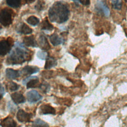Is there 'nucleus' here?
Masks as SVG:
<instances>
[{"instance_id": "12", "label": "nucleus", "mask_w": 127, "mask_h": 127, "mask_svg": "<svg viewBox=\"0 0 127 127\" xmlns=\"http://www.w3.org/2000/svg\"><path fill=\"white\" fill-rule=\"evenodd\" d=\"M11 98L16 104L23 103L25 102V98L23 95L18 92H14L11 94Z\"/></svg>"}, {"instance_id": "23", "label": "nucleus", "mask_w": 127, "mask_h": 127, "mask_svg": "<svg viewBox=\"0 0 127 127\" xmlns=\"http://www.w3.org/2000/svg\"><path fill=\"white\" fill-rule=\"evenodd\" d=\"M20 32L24 34H29L32 32V29L30 28L27 25L23 24L21 28Z\"/></svg>"}, {"instance_id": "18", "label": "nucleus", "mask_w": 127, "mask_h": 127, "mask_svg": "<svg viewBox=\"0 0 127 127\" xmlns=\"http://www.w3.org/2000/svg\"><path fill=\"white\" fill-rule=\"evenodd\" d=\"M32 127H49V126L45 121L40 119H37L32 123Z\"/></svg>"}, {"instance_id": "26", "label": "nucleus", "mask_w": 127, "mask_h": 127, "mask_svg": "<svg viewBox=\"0 0 127 127\" xmlns=\"http://www.w3.org/2000/svg\"><path fill=\"white\" fill-rule=\"evenodd\" d=\"M37 57L42 60H44L47 57V53L46 52H41L39 51L38 53H37Z\"/></svg>"}, {"instance_id": "24", "label": "nucleus", "mask_w": 127, "mask_h": 127, "mask_svg": "<svg viewBox=\"0 0 127 127\" xmlns=\"http://www.w3.org/2000/svg\"><path fill=\"white\" fill-rule=\"evenodd\" d=\"M19 85L14 82H10L8 83V88L11 91H15L18 89Z\"/></svg>"}, {"instance_id": "9", "label": "nucleus", "mask_w": 127, "mask_h": 127, "mask_svg": "<svg viewBox=\"0 0 127 127\" xmlns=\"http://www.w3.org/2000/svg\"><path fill=\"white\" fill-rule=\"evenodd\" d=\"M10 47L9 42L6 40L0 41V55L4 56L10 51Z\"/></svg>"}, {"instance_id": "10", "label": "nucleus", "mask_w": 127, "mask_h": 127, "mask_svg": "<svg viewBox=\"0 0 127 127\" xmlns=\"http://www.w3.org/2000/svg\"><path fill=\"white\" fill-rule=\"evenodd\" d=\"M39 70V68L37 66L27 65L22 68L21 71L20 72V74L22 73L24 75H31L38 72Z\"/></svg>"}, {"instance_id": "11", "label": "nucleus", "mask_w": 127, "mask_h": 127, "mask_svg": "<svg viewBox=\"0 0 127 127\" xmlns=\"http://www.w3.org/2000/svg\"><path fill=\"white\" fill-rule=\"evenodd\" d=\"M0 125L3 127H17V125L16 122L10 117H7L3 119Z\"/></svg>"}, {"instance_id": "13", "label": "nucleus", "mask_w": 127, "mask_h": 127, "mask_svg": "<svg viewBox=\"0 0 127 127\" xmlns=\"http://www.w3.org/2000/svg\"><path fill=\"white\" fill-rule=\"evenodd\" d=\"M23 44L27 47H35L38 46L37 43L33 35L25 37L23 39Z\"/></svg>"}, {"instance_id": "4", "label": "nucleus", "mask_w": 127, "mask_h": 127, "mask_svg": "<svg viewBox=\"0 0 127 127\" xmlns=\"http://www.w3.org/2000/svg\"><path fill=\"white\" fill-rule=\"evenodd\" d=\"M95 8L98 12L104 14L105 16H109L110 15V10L102 0H97Z\"/></svg>"}, {"instance_id": "25", "label": "nucleus", "mask_w": 127, "mask_h": 127, "mask_svg": "<svg viewBox=\"0 0 127 127\" xmlns=\"http://www.w3.org/2000/svg\"><path fill=\"white\" fill-rule=\"evenodd\" d=\"M44 2L43 0H39L37 4L35 6L36 9H37L38 10H41L43 9L44 5Z\"/></svg>"}, {"instance_id": "14", "label": "nucleus", "mask_w": 127, "mask_h": 127, "mask_svg": "<svg viewBox=\"0 0 127 127\" xmlns=\"http://www.w3.org/2000/svg\"><path fill=\"white\" fill-rule=\"evenodd\" d=\"M5 73L6 77L10 79H16L20 75V73L19 71L12 68H7L5 70Z\"/></svg>"}, {"instance_id": "15", "label": "nucleus", "mask_w": 127, "mask_h": 127, "mask_svg": "<svg viewBox=\"0 0 127 127\" xmlns=\"http://www.w3.org/2000/svg\"><path fill=\"white\" fill-rule=\"evenodd\" d=\"M38 45L43 50H47L50 48V46L49 45L46 38L43 35H41L39 37L38 40Z\"/></svg>"}, {"instance_id": "1", "label": "nucleus", "mask_w": 127, "mask_h": 127, "mask_svg": "<svg viewBox=\"0 0 127 127\" xmlns=\"http://www.w3.org/2000/svg\"><path fill=\"white\" fill-rule=\"evenodd\" d=\"M69 15V10L65 3L61 1L55 2L50 8L48 15L52 22L62 23L67 20Z\"/></svg>"}, {"instance_id": "20", "label": "nucleus", "mask_w": 127, "mask_h": 127, "mask_svg": "<svg viewBox=\"0 0 127 127\" xmlns=\"http://www.w3.org/2000/svg\"><path fill=\"white\" fill-rule=\"evenodd\" d=\"M6 1L7 5L9 6L17 8L20 6L21 0H6Z\"/></svg>"}, {"instance_id": "7", "label": "nucleus", "mask_w": 127, "mask_h": 127, "mask_svg": "<svg viewBox=\"0 0 127 127\" xmlns=\"http://www.w3.org/2000/svg\"><path fill=\"white\" fill-rule=\"evenodd\" d=\"M22 82L24 85H26L27 89L36 88L38 86L39 79L36 76H30L25 79Z\"/></svg>"}, {"instance_id": "28", "label": "nucleus", "mask_w": 127, "mask_h": 127, "mask_svg": "<svg viewBox=\"0 0 127 127\" xmlns=\"http://www.w3.org/2000/svg\"><path fill=\"white\" fill-rule=\"evenodd\" d=\"M40 87L41 88V89L45 91H47L48 90V89L49 88V86L48 84H41L40 86Z\"/></svg>"}, {"instance_id": "2", "label": "nucleus", "mask_w": 127, "mask_h": 127, "mask_svg": "<svg viewBox=\"0 0 127 127\" xmlns=\"http://www.w3.org/2000/svg\"><path fill=\"white\" fill-rule=\"evenodd\" d=\"M28 51L19 43L16 44L7 58L10 64H19L25 62L28 58Z\"/></svg>"}, {"instance_id": "21", "label": "nucleus", "mask_w": 127, "mask_h": 127, "mask_svg": "<svg viewBox=\"0 0 127 127\" xmlns=\"http://www.w3.org/2000/svg\"><path fill=\"white\" fill-rule=\"evenodd\" d=\"M27 22L30 25L35 26L39 23V19L34 16H31L27 18Z\"/></svg>"}, {"instance_id": "8", "label": "nucleus", "mask_w": 127, "mask_h": 127, "mask_svg": "<svg viewBox=\"0 0 127 127\" xmlns=\"http://www.w3.org/2000/svg\"><path fill=\"white\" fill-rule=\"evenodd\" d=\"M39 114L41 115H55L56 114V110L52 106L49 104H43L39 108Z\"/></svg>"}, {"instance_id": "31", "label": "nucleus", "mask_w": 127, "mask_h": 127, "mask_svg": "<svg viewBox=\"0 0 127 127\" xmlns=\"http://www.w3.org/2000/svg\"></svg>"}, {"instance_id": "3", "label": "nucleus", "mask_w": 127, "mask_h": 127, "mask_svg": "<svg viewBox=\"0 0 127 127\" xmlns=\"http://www.w3.org/2000/svg\"><path fill=\"white\" fill-rule=\"evenodd\" d=\"M12 14L10 10L4 8L0 11V23L4 26H8L12 23Z\"/></svg>"}, {"instance_id": "16", "label": "nucleus", "mask_w": 127, "mask_h": 127, "mask_svg": "<svg viewBox=\"0 0 127 127\" xmlns=\"http://www.w3.org/2000/svg\"><path fill=\"white\" fill-rule=\"evenodd\" d=\"M50 40L54 46L59 45L64 42V40L56 33H54L50 36Z\"/></svg>"}, {"instance_id": "22", "label": "nucleus", "mask_w": 127, "mask_h": 127, "mask_svg": "<svg viewBox=\"0 0 127 127\" xmlns=\"http://www.w3.org/2000/svg\"><path fill=\"white\" fill-rule=\"evenodd\" d=\"M112 5L113 8L121 9L122 7V0H112Z\"/></svg>"}, {"instance_id": "29", "label": "nucleus", "mask_w": 127, "mask_h": 127, "mask_svg": "<svg viewBox=\"0 0 127 127\" xmlns=\"http://www.w3.org/2000/svg\"><path fill=\"white\" fill-rule=\"evenodd\" d=\"M4 94V89L1 84L0 83V99L2 97Z\"/></svg>"}, {"instance_id": "6", "label": "nucleus", "mask_w": 127, "mask_h": 127, "mask_svg": "<svg viewBox=\"0 0 127 127\" xmlns=\"http://www.w3.org/2000/svg\"><path fill=\"white\" fill-rule=\"evenodd\" d=\"M42 98V96L36 90H31L26 93V99L29 102L35 103Z\"/></svg>"}, {"instance_id": "5", "label": "nucleus", "mask_w": 127, "mask_h": 127, "mask_svg": "<svg viewBox=\"0 0 127 127\" xmlns=\"http://www.w3.org/2000/svg\"><path fill=\"white\" fill-rule=\"evenodd\" d=\"M32 117V115L31 114L28 113L22 109L19 110L16 114L17 119L21 123L30 122Z\"/></svg>"}, {"instance_id": "27", "label": "nucleus", "mask_w": 127, "mask_h": 127, "mask_svg": "<svg viewBox=\"0 0 127 127\" xmlns=\"http://www.w3.org/2000/svg\"><path fill=\"white\" fill-rule=\"evenodd\" d=\"M77 2H79L84 5H87L90 4V0H77Z\"/></svg>"}, {"instance_id": "19", "label": "nucleus", "mask_w": 127, "mask_h": 127, "mask_svg": "<svg viewBox=\"0 0 127 127\" xmlns=\"http://www.w3.org/2000/svg\"><path fill=\"white\" fill-rule=\"evenodd\" d=\"M54 29V26L50 23L47 18H46L41 24V29L45 30L51 31Z\"/></svg>"}, {"instance_id": "30", "label": "nucleus", "mask_w": 127, "mask_h": 127, "mask_svg": "<svg viewBox=\"0 0 127 127\" xmlns=\"http://www.w3.org/2000/svg\"><path fill=\"white\" fill-rule=\"evenodd\" d=\"M35 0H25V2L27 3H31L33 2Z\"/></svg>"}, {"instance_id": "17", "label": "nucleus", "mask_w": 127, "mask_h": 127, "mask_svg": "<svg viewBox=\"0 0 127 127\" xmlns=\"http://www.w3.org/2000/svg\"><path fill=\"white\" fill-rule=\"evenodd\" d=\"M57 61L52 57H48L46 58L45 65V68L49 69L57 65Z\"/></svg>"}]
</instances>
